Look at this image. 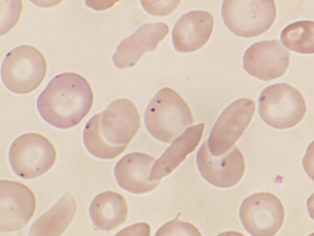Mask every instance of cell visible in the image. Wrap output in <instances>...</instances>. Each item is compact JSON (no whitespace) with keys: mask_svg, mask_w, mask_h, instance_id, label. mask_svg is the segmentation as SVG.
<instances>
[{"mask_svg":"<svg viewBox=\"0 0 314 236\" xmlns=\"http://www.w3.org/2000/svg\"><path fill=\"white\" fill-rule=\"evenodd\" d=\"M155 161L154 157L140 152L128 153L116 163L114 174L122 189L136 194H143L155 189L160 180H149L151 169Z\"/></svg>","mask_w":314,"mask_h":236,"instance_id":"obj_15","label":"cell"},{"mask_svg":"<svg viewBox=\"0 0 314 236\" xmlns=\"http://www.w3.org/2000/svg\"><path fill=\"white\" fill-rule=\"evenodd\" d=\"M117 1L116 0L104 1L103 2H98V1H85V4L96 10H101L107 9L112 6Z\"/></svg>","mask_w":314,"mask_h":236,"instance_id":"obj_23","label":"cell"},{"mask_svg":"<svg viewBox=\"0 0 314 236\" xmlns=\"http://www.w3.org/2000/svg\"><path fill=\"white\" fill-rule=\"evenodd\" d=\"M189 106L173 89L159 90L149 102L144 114L145 126L156 140L169 143L193 123Z\"/></svg>","mask_w":314,"mask_h":236,"instance_id":"obj_3","label":"cell"},{"mask_svg":"<svg viewBox=\"0 0 314 236\" xmlns=\"http://www.w3.org/2000/svg\"><path fill=\"white\" fill-rule=\"evenodd\" d=\"M289 51L277 40H263L252 44L243 57L245 71L265 81L282 76L289 67Z\"/></svg>","mask_w":314,"mask_h":236,"instance_id":"obj_11","label":"cell"},{"mask_svg":"<svg viewBox=\"0 0 314 236\" xmlns=\"http://www.w3.org/2000/svg\"><path fill=\"white\" fill-rule=\"evenodd\" d=\"M76 202L67 191L33 223L29 236H59L67 229L76 212Z\"/></svg>","mask_w":314,"mask_h":236,"instance_id":"obj_18","label":"cell"},{"mask_svg":"<svg viewBox=\"0 0 314 236\" xmlns=\"http://www.w3.org/2000/svg\"><path fill=\"white\" fill-rule=\"evenodd\" d=\"M179 216L161 226L155 236L200 235L197 228L190 222L178 220Z\"/></svg>","mask_w":314,"mask_h":236,"instance_id":"obj_20","label":"cell"},{"mask_svg":"<svg viewBox=\"0 0 314 236\" xmlns=\"http://www.w3.org/2000/svg\"><path fill=\"white\" fill-rule=\"evenodd\" d=\"M214 26V18L210 12L196 10L183 15L175 23L171 33L175 50L185 53L201 48L210 38Z\"/></svg>","mask_w":314,"mask_h":236,"instance_id":"obj_14","label":"cell"},{"mask_svg":"<svg viewBox=\"0 0 314 236\" xmlns=\"http://www.w3.org/2000/svg\"><path fill=\"white\" fill-rule=\"evenodd\" d=\"M89 213L96 227L102 230L109 231L125 222L128 208L122 195L108 191L95 196L90 203Z\"/></svg>","mask_w":314,"mask_h":236,"instance_id":"obj_17","label":"cell"},{"mask_svg":"<svg viewBox=\"0 0 314 236\" xmlns=\"http://www.w3.org/2000/svg\"><path fill=\"white\" fill-rule=\"evenodd\" d=\"M169 31L164 22L142 26L119 44L112 57L114 64L120 69L133 67L146 52L155 50Z\"/></svg>","mask_w":314,"mask_h":236,"instance_id":"obj_13","label":"cell"},{"mask_svg":"<svg viewBox=\"0 0 314 236\" xmlns=\"http://www.w3.org/2000/svg\"><path fill=\"white\" fill-rule=\"evenodd\" d=\"M36 197L27 186L18 182L0 181V231L18 230L25 226L34 214Z\"/></svg>","mask_w":314,"mask_h":236,"instance_id":"obj_10","label":"cell"},{"mask_svg":"<svg viewBox=\"0 0 314 236\" xmlns=\"http://www.w3.org/2000/svg\"><path fill=\"white\" fill-rule=\"evenodd\" d=\"M180 0H141L143 8L148 14L155 16H166L179 5Z\"/></svg>","mask_w":314,"mask_h":236,"instance_id":"obj_21","label":"cell"},{"mask_svg":"<svg viewBox=\"0 0 314 236\" xmlns=\"http://www.w3.org/2000/svg\"><path fill=\"white\" fill-rule=\"evenodd\" d=\"M306 109L305 100L301 92L285 82L267 87L258 98L260 116L265 123L276 129L296 126L303 119Z\"/></svg>","mask_w":314,"mask_h":236,"instance_id":"obj_5","label":"cell"},{"mask_svg":"<svg viewBox=\"0 0 314 236\" xmlns=\"http://www.w3.org/2000/svg\"><path fill=\"white\" fill-rule=\"evenodd\" d=\"M47 70L46 60L36 48L24 45L9 52L2 64L1 75L6 87L18 94L32 92L41 85Z\"/></svg>","mask_w":314,"mask_h":236,"instance_id":"obj_4","label":"cell"},{"mask_svg":"<svg viewBox=\"0 0 314 236\" xmlns=\"http://www.w3.org/2000/svg\"><path fill=\"white\" fill-rule=\"evenodd\" d=\"M123 235L150 236L151 228L150 225L145 222L134 224L124 229L120 232Z\"/></svg>","mask_w":314,"mask_h":236,"instance_id":"obj_22","label":"cell"},{"mask_svg":"<svg viewBox=\"0 0 314 236\" xmlns=\"http://www.w3.org/2000/svg\"><path fill=\"white\" fill-rule=\"evenodd\" d=\"M140 125V116L134 104L127 99H117L86 123L83 132V143L95 157L113 159L126 149Z\"/></svg>","mask_w":314,"mask_h":236,"instance_id":"obj_1","label":"cell"},{"mask_svg":"<svg viewBox=\"0 0 314 236\" xmlns=\"http://www.w3.org/2000/svg\"><path fill=\"white\" fill-rule=\"evenodd\" d=\"M280 40L284 45L292 51L301 54L314 52V22L301 20L289 24L282 30Z\"/></svg>","mask_w":314,"mask_h":236,"instance_id":"obj_19","label":"cell"},{"mask_svg":"<svg viewBox=\"0 0 314 236\" xmlns=\"http://www.w3.org/2000/svg\"><path fill=\"white\" fill-rule=\"evenodd\" d=\"M196 164L203 178L216 187L227 188L238 183L243 176L245 170L244 159L236 147L220 158L209 152L206 142L201 146L196 155Z\"/></svg>","mask_w":314,"mask_h":236,"instance_id":"obj_12","label":"cell"},{"mask_svg":"<svg viewBox=\"0 0 314 236\" xmlns=\"http://www.w3.org/2000/svg\"><path fill=\"white\" fill-rule=\"evenodd\" d=\"M255 108L254 100L244 97L235 100L223 111L206 142L212 155L220 156L232 146L250 123Z\"/></svg>","mask_w":314,"mask_h":236,"instance_id":"obj_9","label":"cell"},{"mask_svg":"<svg viewBox=\"0 0 314 236\" xmlns=\"http://www.w3.org/2000/svg\"><path fill=\"white\" fill-rule=\"evenodd\" d=\"M56 149L44 136L35 132L23 134L11 144L9 159L13 173L25 179L39 177L48 171L56 159Z\"/></svg>","mask_w":314,"mask_h":236,"instance_id":"obj_6","label":"cell"},{"mask_svg":"<svg viewBox=\"0 0 314 236\" xmlns=\"http://www.w3.org/2000/svg\"><path fill=\"white\" fill-rule=\"evenodd\" d=\"M204 128L205 124L203 123L190 127L176 138L154 162L149 180L150 181L160 180L177 167L199 144Z\"/></svg>","mask_w":314,"mask_h":236,"instance_id":"obj_16","label":"cell"},{"mask_svg":"<svg viewBox=\"0 0 314 236\" xmlns=\"http://www.w3.org/2000/svg\"><path fill=\"white\" fill-rule=\"evenodd\" d=\"M273 0H224L221 14L227 28L239 36H259L272 26L276 16Z\"/></svg>","mask_w":314,"mask_h":236,"instance_id":"obj_7","label":"cell"},{"mask_svg":"<svg viewBox=\"0 0 314 236\" xmlns=\"http://www.w3.org/2000/svg\"><path fill=\"white\" fill-rule=\"evenodd\" d=\"M285 212L280 199L269 192L252 194L242 202L239 216L247 232L254 236H272L281 228Z\"/></svg>","mask_w":314,"mask_h":236,"instance_id":"obj_8","label":"cell"},{"mask_svg":"<svg viewBox=\"0 0 314 236\" xmlns=\"http://www.w3.org/2000/svg\"><path fill=\"white\" fill-rule=\"evenodd\" d=\"M94 94L88 81L73 72L53 77L39 96L36 107L42 119L56 128L68 129L78 125L89 113Z\"/></svg>","mask_w":314,"mask_h":236,"instance_id":"obj_2","label":"cell"}]
</instances>
